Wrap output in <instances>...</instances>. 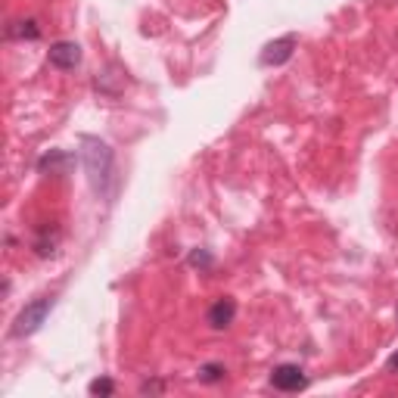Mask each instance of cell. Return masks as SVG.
<instances>
[{"label":"cell","mask_w":398,"mask_h":398,"mask_svg":"<svg viewBox=\"0 0 398 398\" xmlns=\"http://www.w3.org/2000/svg\"><path fill=\"white\" fill-rule=\"evenodd\" d=\"M81 165H84V171H88V180H91L93 190L110 199L112 184H115V156H112L110 143L100 140V137L84 134L81 137Z\"/></svg>","instance_id":"cell-1"},{"label":"cell","mask_w":398,"mask_h":398,"mask_svg":"<svg viewBox=\"0 0 398 398\" xmlns=\"http://www.w3.org/2000/svg\"><path fill=\"white\" fill-rule=\"evenodd\" d=\"M50 311H53V296H41V299L28 302V305L19 311V317H16V324H13L10 336L13 339H25V336H32V333H38L41 327H44Z\"/></svg>","instance_id":"cell-2"},{"label":"cell","mask_w":398,"mask_h":398,"mask_svg":"<svg viewBox=\"0 0 398 398\" xmlns=\"http://www.w3.org/2000/svg\"><path fill=\"white\" fill-rule=\"evenodd\" d=\"M47 60L53 69L72 72V69L81 66V47H78L75 41H56V44H50V50H47Z\"/></svg>","instance_id":"cell-3"},{"label":"cell","mask_w":398,"mask_h":398,"mask_svg":"<svg viewBox=\"0 0 398 398\" xmlns=\"http://www.w3.org/2000/svg\"><path fill=\"white\" fill-rule=\"evenodd\" d=\"M271 386L280 389V392H299V389L308 386V376L299 364H277L271 371Z\"/></svg>","instance_id":"cell-4"},{"label":"cell","mask_w":398,"mask_h":398,"mask_svg":"<svg viewBox=\"0 0 398 398\" xmlns=\"http://www.w3.org/2000/svg\"><path fill=\"white\" fill-rule=\"evenodd\" d=\"M296 44H299V38H296V34H284V38H277V41H271V44H265L262 56H258V62H262L265 69H271V66H284L289 56H293Z\"/></svg>","instance_id":"cell-5"},{"label":"cell","mask_w":398,"mask_h":398,"mask_svg":"<svg viewBox=\"0 0 398 398\" xmlns=\"http://www.w3.org/2000/svg\"><path fill=\"white\" fill-rule=\"evenodd\" d=\"M75 168V156L66 153V150H50L47 156L38 159V171L41 175H53V178H62Z\"/></svg>","instance_id":"cell-6"},{"label":"cell","mask_w":398,"mask_h":398,"mask_svg":"<svg viewBox=\"0 0 398 398\" xmlns=\"http://www.w3.org/2000/svg\"><path fill=\"white\" fill-rule=\"evenodd\" d=\"M234 317H237V302L230 299V296H221V299L208 308L206 321H208V327L212 330H227L230 324H234Z\"/></svg>","instance_id":"cell-7"},{"label":"cell","mask_w":398,"mask_h":398,"mask_svg":"<svg viewBox=\"0 0 398 398\" xmlns=\"http://www.w3.org/2000/svg\"><path fill=\"white\" fill-rule=\"evenodd\" d=\"M56 246H60V227H50V224H44V227H38V237H34V252H38L41 258L53 256Z\"/></svg>","instance_id":"cell-8"},{"label":"cell","mask_w":398,"mask_h":398,"mask_svg":"<svg viewBox=\"0 0 398 398\" xmlns=\"http://www.w3.org/2000/svg\"><path fill=\"white\" fill-rule=\"evenodd\" d=\"M10 38H28V41H38L41 38V28H38V22L34 19H22V22H13L10 25Z\"/></svg>","instance_id":"cell-9"},{"label":"cell","mask_w":398,"mask_h":398,"mask_svg":"<svg viewBox=\"0 0 398 398\" xmlns=\"http://www.w3.org/2000/svg\"><path fill=\"white\" fill-rule=\"evenodd\" d=\"M224 364H202L199 367V383H221L224 380Z\"/></svg>","instance_id":"cell-10"},{"label":"cell","mask_w":398,"mask_h":398,"mask_svg":"<svg viewBox=\"0 0 398 398\" xmlns=\"http://www.w3.org/2000/svg\"><path fill=\"white\" fill-rule=\"evenodd\" d=\"M187 262H190V267H199V271H208V267L215 265V258H212V252H206V249H193Z\"/></svg>","instance_id":"cell-11"},{"label":"cell","mask_w":398,"mask_h":398,"mask_svg":"<svg viewBox=\"0 0 398 398\" xmlns=\"http://www.w3.org/2000/svg\"><path fill=\"white\" fill-rule=\"evenodd\" d=\"M88 392L91 395H112L115 392V383L110 380V376H100V380H93L91 386H88Z\"/></svg>","instance_id":"cell-12"},{"label":"cell","mask_w":398,"mask_h":398,"mask_svg":"<svg viewBox=\"0 0 398 398\" xmlns=\"http://www.w3.org/2000/svg\"><path fill=\"white\" fill-rule=\"evenodd\" d=\"M162 389H165L162 383L153 380V383H143V386H140V392H143V395H150V392H156V395H159V392H162Z\"/></svg>","instance_id":"cell-13"},{"label":"cell","mask_w":398,"mask_h":398,"mask_svg":"<svg viewBox=\"0 0 398 398\" xmlns=\"http://www.w3.org/2000/svg\"><path fill=\"white\" fill-rule=\"evenodd\" d=\"M386 371H389V373H398V352H395L392 358L386 361Z\"/></svg>","instance_id":"cell-14"}]
</instances>
